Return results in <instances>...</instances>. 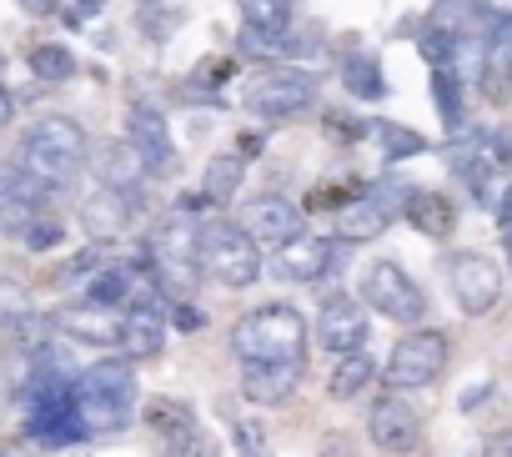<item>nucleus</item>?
Returning <instances> with one entry per match:
<instances>
[{
	"label": "nucleus",
	"mask_w": 512,
	"mask_h": 457,
	"mask_svg": "<svg viewBox=\"0 0 512 457\" xmlns=\"http://www.w3.org/2000/svg\"><path fill=\"white\" fill-rule=\"evenodd\" d=\"M141 6H161V0H141Z\"/></svg>",
	"instance_id": "obj_43"
},
{
	"label": "nucleus",
	"mask_w": 512,
	"mask_h": 457,
	"mask_svg": "<svg viewBox=\"0 0 512 457\" xmlns=\"http://www.w3.org/2000/svg\"><path fill=\"white\" fill-rule=\"evenodd\" d=\"M402 201H407L402 216L417 226L422 237H447L452 226H457V206H452V196H442V191H407Z\"/></svg>",
	"instance_id": "obj_23"
},
{
	"label": "nucleus",
	"mask_w": 512,
	"mask_h": 457,
	"mask_svg": "<svg viewBox=\"0 0 512 457\" xmlns=\"http://www.w3.org/2000/svg\"><path fill=\"white\" fill-rule=\"evenodd\" d=\"M502 247H507V257H512V216H502Z\"/></svg>",
	"instance_id": "obj_41"
},
{
	"label": "nucleus",
	"mask_w": 512,
	"mask_h": 457,
	"mask_svg": "<svg viewBox=\"0 0 512 457\" xmlns=\"http://www.w3.org/2000/svg\"><path fill=\"white\" fill-rule=\"evenodd\" d=\"M0 196H16V201L46 206V201H51L56 191H51L46 181H36V176H31L26 166H16V161H11V166H0Z\"/></svg>",
	"instance_id": "obj_32"
},
{
	"label": "nucleus",
	"mask_w": 512,
	"mask_h": 457,
	"mask_svg": "<svg viewBox=\"0 0 512 457\" xmlns=\"http://www.w3.org/2000/svg\"><path fill=\"white\" fill-rule=\"evenodd\" d=\"M367 312H362V302L357 297H327L322 302V312H317V342L327 347V352H362L367 347Z\"/></svg>",
	"instance_id": "obj_13"
},
{
	"label": "nucleus",
	"mask_w": 512,
	"mask_h": 457,
	"mask_svg": "<svg viewBox=\"0 0 512 457\" xmlns=\"http://www.w3.org/2000/svg\"><path fill=\"white\" fill-rule=\"evenodd\" d=\"M86 166H91V176L101 186L126 191V196H136L141 181H146V161L136 156L131 141H96V146H86Z\"/></svg>",
	"instance_id": "obj_14"
},
{
	"label": "nucleus",
	"mask_w": 512,
	"mask_h": 457,
	"mask_svg": "<svg viewBox=\"0 0 512 457\" xmlns=\"http://www.w3.org/2000/svg\"><path fill=\"white\" fill-rule=\"evenodd\" d=\"M36 216H46V206H31V201H16V196H0V232L6 237H26V226L36 221Z\"/></svg>",
	"instance_id": "obj_34"
},
{
	"label": "nucleus",
	"mask_w": 512,
	"mask_h": 457,
	"mask_svg": "<svg viewBox=\"0 0 512 457\" xmlns=\"http://www.w3.org/2000/svg\"><path fill=\"white\" fill-rule=\"evenodd\" d=\"M482 86L492 101H512V16L482 41Z\"/></svg>",
	"instance_id": "obj_22"
},
{
	"label": "nucleus",
	"mask_w": 512,
	"mask_h": 457,
	"mask_svg": "<svg viewBox=\"0 0 512 457\" xmlns=\"http://www.w3.org/2000/svg\"><path fill=\"white\" fill-rule=\"evenodd\" d=\"M372 377H377V362L367 352H342V362L332 367V397H357Z\"/></svg>",
	"instance_id": "obj_30"
},
{
	"label": "nucleus",
	"mask_w": 512,
	"mask_h": 457,
	"mask_svg": "<svg viewBox=\"0 0 512 457\" xmlns=\"http://www.w3.org/2000/svg\"><path fill=\"white\" fill-rule=\"evenodd\" d=\"M231 352L241 362H307V322H302V312H292L282 302L256 307L236 322Z\"/></svg>",
	"instance_id": "obj_3"
},
{
	"label": "nucleus",
	"mask_w": 512,
	"mask_h": 457,
	"mask_svg": "<svg viewBox=\"0 0 512 457\" xmlns=\"http://www.w3.org/2000/svg\"><path fill=\"white\" fill-rule=\"evenodd\" d=\"M327 457H347V452H327Z\"/></svg>",
	"instance_id": "obj_44"
},
{
	"label": "nucleus",
	"mask_w": 512,
	"mask_h": 457,
	"mask_svg": "<svg viewBox=\"0 0 512 457\" xmlns=\"http://www.w3.org/2000/svg\"><path fill=\"white\" fill-rule=\"evenodd\" d=\"M392 226V206H387V196H352L347 206H337V237L342 242H377L382 232Z\"/></svg>",
	"instance_id": "obj_20"
},
{
	"label": "nucleus",
	"mask_w": 512,
	"mask_h": 457,
	"mask_svg": "<svg viewBox=\"0 0 512 457\" xmlns=\"http://www.w3.org/2000/svg\"><path fill=\"white\" fill-rule=\"evenodd\" d=\"M241 181H246V156H236V151L216 156V161L206 166V176H201V196H206V206H226V201H236Z\"/></svg>",
	"instance_id": "obj_26"
},
{
	"label": "nucleus",
	"mask_w": 512,
	"mask_h": 457,
	"mask_svg": "<svg viewBox=\"0 0 512 457\" xmlns=\"http://www.w3.org/2000/svg\"><path fill=\"white\" fill-rule=\"evenodd\" d=\"M307 362H241V392L256 407H277L297 392Z\"/></svg>",
	"instance_id": "obj_17"
},
{
	"label": "nucleus",
	"mask_w": 512,
	"mask_h": 457,
	"mask_svg": "<svg viewBox=\"0 0 512 457\" xmlns=\"http://www.w3.org/2000/svg\"><path fill=\"white\" fill-rule=\"evenodd\" d=\"M372 136L382 141V156H387V161H407V156H422V151H427V141H422L417 131L397 126V121H372Z\"/></svg>",
	"instance_id": "obj_33"
},
{
	"label": "nucleus",
	"mask_w": 512,
	"mask_h": 457,
	"mask_svg": "<svg viewBox=\"0 0 512 457\" xmlns=\"http://www.w3.org/2000/svg\"><path fill=\"white\" fill-rule=\"evenodd\" d=\"M136 216V196H126V191H111V186H101L86 206H81V226L96 237V242H106V237H116L121 226Z\"/></svg>",
	"instance_id": "obj_21"
},
{
	"label": "nucleus",
	"mask_w": 512,
	"mask_h": 457,
	"mask_svg": "<svg viewBox=\"0 0 512 457\" xmlns=\"http://www.w3.org/2000/svg\"><path fill=\"white\" fill-rule=\"evenodd\" d=\"M196 247H201V216L176 206L146 242V267L156 277V287L171 297V302H186L196 277H201V262H196Z\"/></svg>",
	"instance_id": "obj_2"
},
{
	"label": "nucleus",
	"mask_w": 512,
	"mask_h": 457,
	"mask_svg": "<svg viewBox=\"0 0 512 457\" xmlns=\"http://www.w3.org/2000/svg\"><path fill=\"white\" fill-rule=\"evenodd\" d=\"M21 11H31V16H56L61 0H21Z\"/></svg>",
	"instance_id": "obj_39"
},
{
	"label": "nucleus",
	"mask_w": 512,
	"mask_h": 457,
	"mask_svg": "<svg viewBox=\"0 0 512 457\" xmlns=\"http://www.w3.org/2000/svg\"><path fill=\"white\" fill-rule=\"evenodd\" d=\"M166 347V307H126L121 312V357L151 362Z\"/></svg>",
	"instance_id": "obj_18"
},
{
	"label": "nucleus",
	"mask_w": 512,
	"mask_h": 457,
	"mask_svg": "<svg viewBox=\"0 0 512 457\" xmlns=\"http://www.w3.org/2000/svg\"><path fill=\"white\" fill-rule=\"evenodd\" d=\"M241 226L251 232V242H267V247H282L297 232H307V226H302V206L287 201V196H256L246 206V221Z\"/></svg>",
	"instance_id": "obj_16"
},
{
	"label": "nucleus",
	"mask_w": 512,
	"mask_h": 457,
	"mask_svg": "<svg viewBox=\"0 0 512 457\" xmlns=\"http://www.w3.org/2000/svg\"><path fill=\"white\" fill-rule=\"evenodd\" d=\"M11 407H16V377H11V372H0V422H6Z\"/></svg>",
	"instance_id": "obj_38"
},
{
	"label": "nucleus",
	"mask_w": 512,
	"mask_h": 457,
	"mask_svg": "<svg viewBox=\"0 0 512 457\" xmlns=\"http://www.w3.org/2000/svg\"><path fill=\"white\" fill-rule=\"evenodd\" d=\"M31 71H36V81H46V86H66L71 76H76V56H71V46H61V41H41V46H31Z\"/></svg>",
	"instance_id": "obj_29"
},
{
	"label": "nucleus",
	"mask_w": 512,
	"mask_h": 457,
	"mask_svg": "<svg viewBox=\"0 0 512 457\" xmlns=\"http://www.w3.org/2000/svg\"><path fill=\"white\" fill-rule=\"evenodd\" d=\"M362 302L372 312H382L387 322H402V327H417L427 317V297L422 287L397 267V262H372L362 272Z\"/></svg>",
	"instance_id": "obj_6"
},
{
	"label": "nucleus",
	"mask_w": 512,
	"mask_h": 457,
	"mask_svg": "<svg viewBox=\"0 0 512 457\" xmlns=\"http://www.w3.org/2000/svg\"><path fill=\"white\" fill-rule=\"evenodd\" d=\"M236 6H241L246 31L262 41H282L292 31V0H236Z\"/></svg>",
	"instance_id": "obj_25"
},
{
	"label": "nucleus",
	"mask_w": 512,
	"mask_h": 457,
	"mask_svg": "<svg viewBox=\"0 0 512 457\" xmlns=\"http://www.w3.org/2000/svg\"><path fill=\"white\" fill-rule=\"evenodd\" d=\"M442 367H447V337L417 327V332H407V337L392 347L382 377H387V387H397V392H417V387H432V382L442 377Z\"/></svg>",
	"instance_id": "obj_7"
},
{
	"label": "nucleus",
	"mask_w": 512,
	"mask_h": 457,
	"mask_svg": "<svg viewBox=\"0 0 512 457\" xmlns=\"http://www.w3.org/2000/svg\"><path fill=\"white\" fill-rule=\"evenodd\" d=\"M332 262H337V242L332 237H312V232H297L292 242H282L277 247V277H287V282H317V277H327L332 272Z\"/></svg>",
	"instance_id": "obj_15"
},
{
	"label": "nucleus",
	"mask_w": 512,
	"mask_h": 457,
	"mask_svg": "<svg viewBox=\"0 0 512 457\" xmlns=\"http://www.w3.org/2000/svg\"><path fill=\"white\" fill-rule=\"evenodd\" d=\"M367 432H372V442H377L382 452L407 457V452H417V442H422V417H417V407L392 387V392H382V397L372 402Z\"/></svg>",
	"instance_id": "obj_11"
},
{
	"label": "nucleus",
	"mask_w": 512,
	"mask_h": 457,
	"mask_svg": "<svg viewBox=\"0 0 512 457\" xmlns=\"http://www.w3.org/2000/svg\"><path fill=\"white\" fill-rule=\"evenodd\" d=\"M101 267V242L96 247H86V252H76L71 262H61L56 272H51V282L61 287V282H76V277H86V272H96Z\"/></svg>",
	"instance_id": "obj_36"
},
{
	"label": "nucleus",
	"mask_w": 512,
	"mask_h": 457,
	"mask_svg": "<svg viewBox=\"0 0 512 457\" xmlns=\"http://www.w3.org/2000/svg\"><path fill=\"white\" fill-rule=\"evenodd\" d=\"M447 282H452V297H457V307H462L467 317H487V312L497 307V297H502V272H497V262H492V257H477V252L452 257Z\"/></svg>",
	"instance_id": "obj_10"
},
{
	"label": "nucleus",
	"mask_w": 512,
	"mask_h": 457,
	"mask_svg": "<svg viewBox=\"0 0 512 457\" xmlns=\"http://www.w3.org/2000/svg\"><path fill=\"white\" fill-rule=\"evenodd\" d=\"M246 457H256V452H246Z\"/></svg>",
	"instance_id": "obj_45"
},
{
	"label": "nucleus",
	"mask_w": 512,
	"mask_h": 457,
	"mask_svg": "<svg viewBox=\"0 0 512 457\" xmlns=\"http://www.w3.org/2000/svg\"><path fill=\"white\" fill-rule=\"evenodd\" d=\"M141 417H146V427H151V437H156V447H161L166 457H206L201 422H196V412H191L186 402H176V397H151Z\"/></svg>",
	"instance_id": "obj_9"
},
{
	"label": "nucleus",
	"mask_w": 512,
	"mask_h": 457,
	"mask_svg": "<svg viewBox=\"0 0 512 457\" xmlns=\"http://www.w3.org/2000/svg\"><path fill=\"white\" fill-rule=\"evenodd\" d=\"M246 111L262 116V121H292L302 111L317 106V76L302 71V66H267L246 86Z\"/></svg>",
	"instance_id": "obj_5"
},
{
	"label": "nucleus",
	"mask_w": 512,
	"mask_h": 457,
	"mask_svg": "<svg viewBox=\"0 0 512 457\" xmlns=\"http://www.w3.org/2000/svg\"><path fill=\"white\" fill-rule=\"evenodd\" d=\"M61 237H66V226L46 211V216H36V221L26 226V237H21V242H26L31 252H51V247H61Z\"/></svg>",
	"instance_id": "obj_35"
},
{
	"label": "nucleus",
	"mask_w": 512,
	"mask_h": 457,
	"mask_svg": "<svg viewBox=\"0 0 512 457\" xmlns=\"http://www.w3.org/2000/svg\"><path fill=\"white\" fill-rule=\"evenodd\" d=\"M76 387L81 392H101V397H116V402H136V372H131V362L126 357H111V362H96V367H86L81 377H76Z\"/></svg>",
	"instance_id": "obj_24"
},
{
	"label": "nucleus",
	"mask_w": 512,
	"mask_h": 457,
	"mask_svg": "<svg viewBox=\"0 0 512 457\" xmlns=\"http://www.w3.org/2000/svg\"><path fill=\"white\" fill-rule=\"evenodd\" d=\"M86 302H101V307H161V287L146 267V257L136 262H111V267H96L91 272V287H86Z\"/></svg>",
	"instance_id": "obj_8"
},
{
	"label": "nucleus",
	"mask_w": 512,
	"mask_h": 457,
	"mask_svg": "<svg viewBox=\"0 0 512 457\" xmlns=\"http://www.w3.org/2000/svg\"><path fill=\"white\" fill-rule=\"evenodd\" d=\"M86 131L71 116H41L36 126H26L16 166H26L36 181H46L51 191L76 186V176L86 171Z\"/></svg>",
	"instance_id": "obj_1"
},
{
	"label": "nucleus",
	"mask_w": 512,
	"mask_h": 457,
	"mask_svg": "<svg viewBox=\"0 0 512 457\" xmlns=\"http://www.w3.org/2000/svg\"><path fill=\"white\" fill-rule=\"evenodd\" d=\"M171 322H176L181 332H201V327H206L201 307H191V302H171Z\"/></svg>",
	"instance_id": "obj_37"
},
{
	"label": "nucleus",
	"mask_w": 512,
	"mask_h": 457,
	"mask_svg": "<svg viewBox=\"0 0 512 457\" xmlns=\"http://www.w3.org/2000/svg\"><path fill=\"white\" fill-rule=\"evenodd\" d=\"M201 277H211L226 292H246L256 277H262V247L251 242V232L231 216H216L201 226V247H196Z\"/></svg>",
	"instance_id": "obj_4"
},
{
	"label": "nucleus",
	"mask_w": 512,
	"mask_h": 457,
	"mask_svg": "<svg viewBox=\"0 0 512 457\" xmlns=\"http://www.w3.org/2000/svg\"><path fill=\"white\" fill-rule=\"evenodd\" d=\"M0 76H6V56H0Z\"/></svg>",
	"instance_id": "obj_42"
},
{
	"label": "nucleus",
	"mask_w": 512,
	"mask_h": 457,
	"mask_svg": "<svg viewBox=\"0 0 512 457\" xmlns=\"http://www.w3.org/2000/svg\"><path fill=\"white\" fill-rule=\"evenodd\" d=\"M51 327L86 347H121V312L101 307V302H71L51 317Z\"/></svg>",
	"instance_id": "obj_12"
},
{
	"label": "nucleus",
	"mask_w": 512,
	"mask_h": 457,
	"mask_svg": "<svg viewBox=\"0 0 512 457\" xmlns=\"http://www.w3.org/2000/svg\"><path fill=\"white\" fill-rule=\"evenodd\" d=\"M342 81H347V91L362 96V101H382V96H387V81H382V66H377L372 51H352V56L342 61Z\"/></svg>",
	"instance_id": "obj_28"
},
{
	"label": "nucleus",
	"mask_w": 512,
	"mask_h": 457,
	"mask_svg": "<svg viewBox=\"0 0 512 457\" xmlns=\"http://www.w3.org/2000/svg\"><path fill=\"white\" fill-rule=\"evenodd\" d=\"M36 317H41V312H36L31 292H26L16 277H0V332H6V337H21Z\"/></svg>",
	"instance_id": "obj_27"
},
{
	"label": "nucleus",
	"mask_w": 512,
	"mask_h": 457,
	"mask_svg": "<svg viewBox=\"0 0 512 457\" xmlns=\"http://www.w3.org/2000/svg\"><path fill=\"white\" fill-rule=\"evenodd\" d=\"M432 101L442 111V126L457 136L462 131V81L447 71V66H432Z\"/></svg>",
	"instance_id": "obj_31"
},
{
	"label": "nucleus",
	"mask_w": 512,
	"mask_h": 457,
	"mask_svg": "<svg viewBox=\"0 0 512 457\" xmlns=\"http://www.w3.org/2000/svg\"><path fill=\"white\" fill-rule=\"evenodd\" d=\"M131 146L146 161V171H171L176 166V146H171L166 116L156 106H141V101L131 106Z\"/></svg>",
	"instance_id": "obj_19"
},
{
	"label": "nucleus",
	"mask_w": 512,
	"mask_h": 457,
	"mask_svg": "<svg viewBox=\"0 0 512 457\" xmlns=\"http://www.w3.org/2000/svg\"><path fill=\"white\" fill-rule=\"evenodd\" d=\"M11 116H16V101H11L6 86H0V126H11Z\"/></svg>",
	"instance_id": "obj_40"
}]
</instances>
